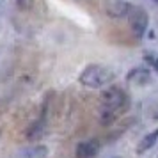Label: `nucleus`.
Returning <instances> with one entry per match:
<instances>
[{
    "label": "nucleus",
    "mask_w": 158,
    "mask_h": 158,
    "mask_svg": "<svg viewBox=\"0 0 158 158\" xmlns=\"http://www.w3.org/2000/svg\"><path fill=\"white\" fill-rule=\"evenodd\" d=\"M126 105H128V94L117 85L108 87L101 94L100 123L101 124H112L126 108Z\"/></svg>",
    "instance_id": "nucleus-1"
},
{
    "label": "nucleus",
    "mask_w": 158,
    "mask_h": 158,
    "mask_svg": "<svg viewBox=\"0 0 158 158\" xmlns=\"http://www.w3.org/2000/svg\"><path fill=\"white\" fill-rule=\"evenodd\" d=\"M115 78V73L112 68L105 64H89L80 73L78 82L89 89H101V87L112 84Z\"/></svg>",
    "instance_id": "nucleus-2"
},
{
    "label": "nucleus",
    "mask_w": 158,
    "mask_h": 158,
    "mask_svg": "<svg viewBox=\"0 0 158 158\" xmlns=\"http://www.w3.org/2000/svg\"><path fill=\"white\" fill-rule=\"evenodd\" d=\"M128 22H130V29L133 32V36L137 39H142L146 30H148V25H149V16L146 13L144 7H139V6H131L128 15Z\"/></svg>",
    "instance_id": "nucleus-3"
},
{
    "label": "nucleus",
    "mask_w": 158,
    "mask_h": 158,
    "mask_svg": "<svg viewBox=\"0 0 158 158\" xmlns=\"http://www.w3.org/2000/svg\"><path fill=\"white\" fill-rule=\"evenodd\" d=\"M103 7H105V13L110 18L121 20V18H128L131 6H130L126 0H105L103 2Z\"/></svg>",
    "instance_id": "nucleus-4"
},
{
    "label": "nucleus",
    "mask_w": 158,
    "mask_h": 158,
    "mask_svg": "<svg viewBox=\"0 0 158 158\" xmlns=\"http://www.w3.org/2000/svg\"><path fill=\"white\" fill-rule=\"evenodd\" d=\"M100 151V142L96 139L82 140L77 146V158H94Z\"/></svg>",
    "instance_id": "nucleus-5"
},
{
    "label": "nucleus",
    "mask_w": 158,
    "mask_h": 158,
    "mask_svg": "<svg viewBox=\"0 0 158 158\" xmlns=\"http://www.w3.org/2000/svg\"><path fill=\"white\" fill-rule=\"evenodd\" d=\"M126 80L128 82H131V84H135V85H148V84H151V73L148 68H142V66H137V68H133L131 71L126 75Z\"/></svg>",
    "instance_id": "nucleus-6"
},
{
    "label": "nucleus",
    "mask_w": 158,
    "mask_h": 158,
    "mask_svg": "<svg viewBox=\"0 0 158 158\" xmlns=\"http://www.w3.org/2000/svg\"><path fill=\"white\" fill-rule=\"evenodd\" d=\"M20 155H22V158H46L48 148L43 144H32L29 148H23Z\"/></svg>",
    "instance_id": "nucleus-7"
},
{
    "label": "nucleus",
    "mask_w": 158,
    "mask_h": 158,
    "mask_svg": "<svg viewBox=\"0 0 158 158\" xmlns=\"http://www.w3.org/2000/svg\"><path fill=\"white\" fill-rule=\"evenodd\" d=\"M156 142H158V130H153L151 133H148V135L139 142V146H137V153L142 155V153H146V151H149Z\"/></svg>",
    "instance_id": "nucleus-8"
},
{
    "label": "nucleus",
    "mask_w": 158,
    "mask_h": 158,
    "mask_svg": "<svg viewBox=\"0 0 158 158\" xmlns=\"http://www.w3.org/2000/svg\"><path fill=\"white\" fill-rule=\"evenodd\" d=\"M43 131H44V114L37 121L32 123V126L27 130V139L29 140H36V139H39V137L43 135Z\"/></svg>",
    "instance_id": "nucleus-9"
},
{
    "label": "nucleus",
    "mask_w": 158,
    "mask_h": 158,
    "mask_svg": "<svg viewBox=\"0 0 158 158\" xmlns=\"http://www.w3.org/2000/svg\"><path fill=\"white\" fill-rule=\"evenodd\" d=\"M144 60H146V64L149 66V68H153L155 71H158V53L153 50H144L142 53Z\"/></svg>",
    "instance_id": "nucleus-10"
},
{
    "label": "nucleus",
    "mask_w": 158,
    "mask_h": 158,
    "mask_svg": "<svg viewBox=\"0 0 158 158\" xmlns=\"http://www.w3.org/2000/svg\"><path fill=\"white\" fill-rule=\"evenodd\" d=\"M16 6L22 9V11H29L32 7V0H16Z\"/></svg>",
    "instance_id": "nucleus-11"
},
{
    "label": "nucleus",
    "mask_w": 158,
    "mask_h": 158,
    "mask_svg": "<svg viewBox=\"0 0 158 158\" xmlns=\"http://www.w3.org/2000/svg\"><path fill=\"white\" fill-rule=\"evenodd\" d=\"M153 117H155V119H156V121H158V108H156V110H155V115H153Z\"/></svg>",
    "instance_id": "nucleus-12"
},
{
    "label": "nucleus",
    "mask_w": 158,
    "mask_h": 158,
    "mask_svg": "<svg viewBox=\"0 0 158 158\" xmlns=\"http://www.w3.org/2000/svg\"><path fill=\"white\" fill-rule=\"evenodd\" d=\"M0 140H2V130H0Z\"/></svg>",
    "instance_id": "nucleus-13"
}]
</instances>
